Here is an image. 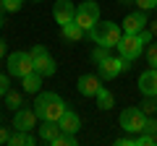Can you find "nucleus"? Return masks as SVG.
Listing matches in <instances>:
<instances>
[{"instance_id": "1", "label": "nucleus", "mask_w": 157, "mask_h": 146, "mask_svg": "<svg viewBox=\"0 0 157 146\" xmlns=\"http://www.w3.org/2000/svg\"><path fill=\"white\" fill-rule=\"evenodd\" d=\"M66 110H68L66 102H63L55 91H39L37 99H34V112H37L39 120H55L58 123Z\"/></svg>"}, {"instance_id": "2", "label": "nucleus", "mask_w": 157, "mask_h": 146, "mask_svg": "<svg viewBox=\"0 0 157 146\" xmlns=\"http://www.w3.org/2000/svg\"><path fill=\"white\" fill-rule=\"evenodd\" d=\"M152 42V31H139V34H123V37H121V42H118V55L121 57H126V60H131L134 63L136 57L141 55V52H144V47L149 45Z\"/></svg>"}, {"instance_id": "3", "label": "nucleus", "mask_w": 157, "mask_h": 146, "mask_svg": "<svg viewBox=\"0 0 157 146\" xmlns=\"http://www.w3.org/2000/svg\"><path fill=\"white\" fill-rule=\"evenodd\" d=\"M121 37H123V26H118V24H113V21H97L94 26L89 29V39L94 42V45L107 47V50L118 47Z\"/></svg>"}, {"instance_id": "4", "label": "nucleus", "mask_w": 157, "mask_h": 146, "mask_svg": "<svg viewBox=\"0 0 157 146\" xmlns=\"http://www.w3.org/2000/svg\"><path fill=\"white\" fill-rule=\"evenodd\" d=\"M8 76H13V78H24V76H29V73L34 71V60L29 52H11L8 55Z\"/></svg>"}, {"instance_id": "5", "label": "nucleus", "mask_w": 157, "mask_h": 146, "mask_svg": "<svg viewBox=\"0 0 157 146\" xmlns=\"http://www.w3.org/2000/svg\"><path fill=\"white\" fill-rule=\"evenodd\" d=\"M131 68V60H126V57H105V60L100 63V65H97V71H100V78L102 81H113V78H118V76H121V73H126Z\"/></svg>"}, {"instance_id": "6", "label": "nucleus", "mask_w": 157, "mask_h": 146, "mask_svg": "<svg viewBox=\"0 0 157 146\" xmlns=\"http://www.w3.org/2000/svg\"><path fill=\"white\" fill-rule=\"evenodd\" d=\"M73 21L84 29V31H89V29L100 21V5H97L94 0H84V3H78V5H76V18H73Z\"/></svg>"}, {"instance_id": "7", "label": "nucleus", "mask_w": 157, "mask_h": 146, "mask_svg": "<svg viewBox=\"0 0 157 146\" xmlns=\"http://www.w3.org/2000/svg\"><path fill=\"white\" fill-rule=\"evenodd\" d=\"M29 55H32V60H34V71H37V73H42V76H52V73L58 71L52 55L42 45H34L32 50H29Z\"/></svg>"}, {"instance_id": "8", "label": "nucleus", "mask_w": 157, "mask_h": 146, "mask_svg": "<svg viewBox=\"0 0 157 146\" xmlns=\"http://www.w3.org/2000/svg\"><path fill=\"white\" fill-rule=\"evenodd\" d=\"M144 123H147V115L141 112V107H128V110H123L121 112V128L126 130V133H141L144 130Z\"/></svg>"}, {"instance_id": "9", "label": "nucleus", "mask_w": 157, "mask_h": 146, "mask_svg": "<svg viewBox=\"0 0 157 146\" xmlns=\"http://www.w3.org/2000/svg\"><path fill=\"white\" fill-rule=\"evenodd\" d=\"M37 112H34V107L29 110V107H21V110H16V115H13V128L16 130H34L37 128Z\"/></svg>"}, {"instance_id": "10", "label": "nucleus", "mask_w": 157, "mask_h": 146, "mask_svg": "<svg viewBox=\"0 0 157 146\" xmlns=\"http://www.w3.org/2000/svg\"><path fill=\"white\" fill-rule=\"evenodd\" d=\"M52 16H55V21L60 26L71 24L76 18V3H71V0H58L55 5H52Z\"/></svg>"}, {"instance_id": "11", "label": "nucleus", "mask_w": 157, "mask_h": 146, "mask_svg": "<svg viewBox=\"0 0 157 146\" xmlns=\"http://www.w3.org/2000/svg\"><path fill=\"white\" fill-rule=\"evenodd\" d=\"M147 29V11H134L123 18V34H139Z\"/></svg>"}, {"instance_id": "12", "label": "nucleus", "mask_w": 157, "mask_h": 146, "mask_svg": "<svg viewBox=\"0 0 157 146\" xmlns=\"http://www.w3.org/2000/svg\"><path fill=\"white\" fill-rule=\"evenodd\" d=\"M76 89L81 97H94L97 91L102 89V78L100 76H92V73H86V76H81V78L76 81Z\"/></svg>"}, {"instance_id": "13", "label": "nucleus", "mask_w": 157, "mask_h": 146, "mask_svg": "<svg viewBox=\"0 0 157 146\" xmlns=\"http://www.w3.org/2000/svg\"><path fill=\"white\" fill-rule=\"evenodd\" d=\"M139 91L144 97H155L157 94V68H149L139 76Z\"/></svg>"}, {"instance_id": "14", "label": "nucleus", "mask_w": 157, "mask_h": 146, "mask_svg": "<svg viewBox=\"0 0 157 146\" xmlns=\"http://www.w3.org/2000/svg\"><path fill=\"white\" fill-rule=\"evenodd\" d=\"M37 130H39V141H42V144H52V141L63 133L55 120H42V125H39Z\"/></svg>"}, {"instance_id": "15", "label": "nucleus", "mask_w": 157, "mask_h": 146, "mask_svg": "<svg viewBox=\"0 0 157 146\" xmlns=\"http://www.w3.org/2000/svg\"><path fill=\"white\" fill-rule=\"evenodd\" d=\"M58 125H60L63 133H78V128H81V118H78L73 110H66L63 118L58 120Z\"/></svg>"}, {"instance_id": "16", "label": "nucleus", "mask_w": 157, "mask_h": 146, "mask_svg": "<svg viewBox=\"0 0 157 146\" xmlns=\"http://www.w3.org/2000/svg\"><path fill=\"white\" fill-rule=\"evenodd\" d=\"M42 73H37V71H32L29 76H24L21 78V86H24V91L26 94H39V86H42Z\"/></svg>"}, {"instance_id": "17", "label": "nucleus", "mask_w": 157, "mask_h": 146, "mask_svg": "<svg viewBox=\"0 0 157 146\" xmlns=\"http://www.w3.org/2000/svg\"><path fill=\"white\" fill-rule=\"evenodd\" d=\"M84 29L78 26L76 21H71V24H66V26H63V39H68V42H81L84 39Z\"/></svg>"}, {"instance_id": "18", "label": "nucleus", "mask_w": 157, "mask_h": 146, "mask_svg": "<svg viewBox=\"0 0 157 146\" xmlns=\"http://www.w3.org/2000/svg\"><path fill=\"white\" fill-rule=\"evenodd\" d=\"M24 107V94L21 91H16V89H8L6 91V110H21Z\"/></svg>"}, {"instance_id": "19", "label": "nucleus", "mask_w": 157, "mask_h": 146, "mask_svg": "<svg viewBox=\"0 0 157 146\" xmlns=\"http://www.w3.org/2000/svg\"><path fill=\"white\" fill-rule=\"evenodd\" d=\"M94 99H97V107H100V110H113V104H115V97H113L110 89H105V86L94 94Z\"/></svg>"}, {"instance_id": "20", "label": "nucleus", "mask_w": 157, "mask_h": 146, "mask_svg": "<svg viewBox=\"0 0 157 146\" xmlns=\"http://www.w3.org/2000/svg\"><path fill=\"white\" fill-rule=\"evenodd\" d=\"M78 144V138H76V133H60L55 141H52L50 146H76Z\"/></svg>"}, {"instance_id": "21", "label": "nucleus", "mask_w": 157, "mask_h": 146, "mask_svg": "<svg viewBox=\"0 0 157 146\" xmlns=\"http://www.w3.org/2000/svg\"><path fill=\"white\" fill-rule=\"evenodd\" d=\"M24 5V0H0V11L6 13H18Z\"/></svg>"}, {"instance_id": "22", "label": "nucleus", "mask_w": 157, "mask_h": 146, "mask_svg": "<svg viewBox=\"0 0 157 146\" xmlns=\"http://www.w3.org/2000/svg\"><path fill=\"white\" fill-rule=\"evenodd\" d=\"M139 107H141V112H144L147 118H149V115H155V110H157V102H155V97H147V99L141 102Z\"/></svg>"}, {"instance_id": "23", "label": "nucleus", "mask_w": 157, "mask_h": 146, "mask_svg": "<svg viewBox=\"0 0 157 146\" xmlns=\"http://www.w3.org/2000/svg\"><path fill=\"white\" fill-rule=\"evenodd\" d=\"M105 57H110V50H107V47H102V45H97V50L92 52V60H94L97 65H100V63L105 60Z\"/></svg>"}, {"instance_id": "24", "label": "nucleus", "mask_w": 157, "mask_h": 146, "mask_svg": "<svg viewBox=\"0 0 157 146\" xmlns=\"http://www.w3.org/2000/svg\"><path fill=\"white\" fill-rule=\"evenodd\" d=\"M147 63L157 68V45H147Z\"/></svg>"}, {"instance_id": "25", "label": "nucleus", "mask_w": 157, "mask_h": 146, "mask_svg": "<svg viewBox=\"0 0 157 146\" xmlns=\"http://www.w3.org/2000/svg\"><path fill=\"white\" fill-rule=\"evenodd\" d=\"M136 146H155V136L152 133H141L136 138Z\"/></svg>"}, {"instance_id": "26", "label": "nucleus", "mask_w": 157, "mask_h": 146, "mask_svg": "<svg viewBox=\"0 0 157 146\" xmlns=\"http://www.w3.org/2000/svg\"><path fill=\"white\" fill-rule=\"evenodd\" d=\"M141 133H152V136H155V133H157V118H152V115H149V118H147V123H144V130H141Z\"/></svg>"}, {"instance_id": "27", "label": "nucleus", "mask_w": 157, "mask_h": 146, "mask_svg": "<svg viewBox=\"0 0 157 146\" xmlns=\"http://www.w3.org/2000/svg\"><path fill=\"white\" fill-rule=\"evenodd\" d=\"M115 146H136V138H134V133L123 136V138H118V141H115Z\"/></svg>"}, {"instance_id": "28", "label": "nucleus", "mask_w": 157, "mask_h": 146, "mask_svg": "<svg viewBox=\"0 0 157 146\" xmlns=\"http://www.w3.org/2000/svg\"><path fill=\"white\" fill-rule=\"evenodd\" d=\"M136 5H139V11H152V8H157V0H136Z\"/></svg>"}, {"instance_id": "29", "label": "nucleus", "mask_w": 157, "mask_h": 146, "mask_svg": "<svg viewBox=\"0 0 157 146\" xmlns=\"http://www.w3.org/2000/svg\"><path fill=\"white\" fill-rule=\"evenodd\" d=\"M11 89V81H8L6 73H0V97H6V91Z\"/></svg>"}, {"instance_id": "30", "label": "nucleus", "mask_w": 157, "mask_h": 146, "mask_svg": "<svg viewBox=\"0 0 157 146\" xmlns=\"http://www.w3.org/2000/svg\"><path fill=\"white\" fill-rule=\"evenodd\" d=\"M8 141H11V130L3 128V123H0V144H8Z\"/></svg>"}, {"instance_id": "31", "label": "nucleus", "mask_w": 157, "mask_h": 146, "mask_svg": "<svg viewBox=\"0 0 157 146\" xmlns=\"http://www.w3.org/2000/svg\"><path fill=\"white\" fill-rule=\"evenodd\" d=\"M3 55H6V42L0 39V57H3Z\"/></svg>"}, {"instance_id": "32", "label": "nucleus", "mask_w": 157, "mask_h": 146, "mask_svg": "<svg viewBox=\"0 0 157 146\" xmlns=\"http://www.w3.org/2000/svg\"><path fill=\"white\" fill-rule=\"evenodd\" d=\"M121 3H123V5H131V3H136V0H121Z\"/></svg>"}, {"instance_id": "33", "label": "nucleus", "mask_w": 157, "mask_h": 146, "mask_svg": "<svg viewBox=\"0 0 157 146\" xmlns=\"http://www.w3.org/2000/svg\"><path fill=\"white\" fill-rule=\"evenodd\" d=\"M152 34H155V37H157V24H152Z\"/></svg>"}, {"instance_id": "34", "label": "nucleus", "mask_w": 157, "mask_h": 146, "mask_svg": "<svg viewBox=\"0 0 157 146\" xmlns=\"http://www.w3.org/2000/svg\"><path fill=\"white\" fill-rule=\"evenodd\" d=\"M0 26H3V13H0Z\"/></svg>"}, {"instance_id": "35", "label": "nucleus", "mask_w": 157, "mask_h": 146, "mask_svg": "<svg viewBox=\"0 0 157 146\" xmlns=\"http://www.w3.org/2000/svg\"><path fill=\"white\" fill-rule=\"evenodd\" d=\"M155 146H157V133H155Z\"/></svg>"}, {"instance_id": "36", "label": "nucleus", "mask_w": 157, "mask_h": 146, "mask_svg": "<svg viewBox=\"0 0 157 146\" xmlns=\"http://www.w3.org/2000/svg\"><path fill=\"white\" fill-rule=\"evenodd\" d=\"M155 102H157V94H155Z\"/></svg>"}, {"instance_id": "37", "label": "nucleus", "mask_w": 157, "mask_h": 146, "mask_svg": "<svg viewBox=\"0 0 157 146\" xmlns=\"http://www.w3.org/2000/svg\"><path fill=\"white\" fill-rule=\"evenodd\" d=\"M0 120H3V115H0Z\"/></svg>"}, {"instance_id": "38", "label": "nucleus", "mask_w": 157, "mask_h": 146, "mask_svg": "<svg viewBox=\"0 0 157 146\" xmlns=\"http://www.w3.org/2000/svg\"><path fill=\"white\" fill-rule=\"evenodd\" d=\"M155 11H157V8H155Z\"/></svg>"}]
</instances>
